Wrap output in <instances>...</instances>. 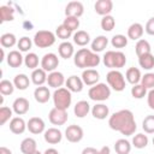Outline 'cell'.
Instances as JSON below:
<instances>
[{
    "label": "cell",
    "instance_id": "cell-28",
    "mask_svg": "<svg viewBox=\"0 0 154 154\" xmlns=\"http://www.w3.org/2000/svg\"><path fill=\"white\" fill-rule=\"evenodd\" d=\"M90 111H91L90 105H89V102L85 101V100L78 101V102L75 105V107H73V113H75V116H76L77 118H84Z\"/></svg>",
    "mask_w": 154,
    "mask_h": 154
},
{
    "label": "cell",
    "instance_id": "cell-8",
    "mask_svg": "<svg viewBox=\"0 0 154 154\" xmlns=\"http://www.w3.org/2000/svg\"><path fill=\"white\" fill-rule=\"evenodd\" d=\"M41 69H43L46 72H53L57 71V67L59 66V58L55 53H46L41 58Z\"/></svg>",
    "mask_w": 154,
    "mask_h": 154
},
{
    "label": "cell",
    "instance_id": "cell-26",
    "mask_svg": "<svg viewBox=\"0 0 154 154\" xmlns=\"http://www.w3.org/2000/svg\"><path fill=\"white\" fill-rule=\"evenodd\" d=\"M108 45V38L103 35H99L96 36L91 43H90V49L94 52V53H100L102 51H105V48L107 47Z\"/></svg>",
    "mask_w": 154,
    "mask_h": 154
},
{
    "label": "cell",
    "instance_id": "cell-16",
    "mask_svg": "<svg viewBox=\"0 0 154 154\" xmlns=\"http://www.w3.org/2000/svg\"><path fill=\"white\" fill-rule=\"evenodd\" d=\"M94 10L97 14L105 17L111 14L112 10H113V2L112 0H97L94 4Z\"/></svg>",
    "mask_w": 154,
    "mask_h": 154
},
{
    "label": "cell",
    "instance_id": "cell-48",
    "mask_svg": "<svg viewBox=\"0 0 154 154\" xmlns=\"http://www.w3.org/2000/svg\"><path fill=\"white\" fill-rule=\"evenodd\" d=\"M63 24L73 32L75 30H77L79 28V18H76V17H65Z\"/></svg>",
    "mask_w": 154,
    "mask_h": 154
},
{
    "label": "cell",
    "instance_id": "cell-38",
    "mask_svg": "<svg viewBox=\"0 0 154 154\" xmlns=\"http://www.w3.org/2000/svg\"><path fill=\"white\" fill-rule=\"evenodd\" d=\"M138 64L143 70H152L154 67V55L152 53L138 57Z\"/></svg>",
    "mask_w": 154,
    "mask_h": 154
},
{
    "label": "cell",
    "instance_id": "cell-23",
    "mask_svg": "<svg viewBox=\"0 0 154 154\" xmlns=\"http://www.w3.org/2000/svg\"><path fill=\"white\" fill-rule=\"evenodd\" d=\"M143 32H144V28L141 23H132L128 28V38L138 41L143 36Z\"/></svg>",
    "mask_w": 154,
    "mask_h": 154
},
{
    "label": "cell",
    "instance_id": "cell-18",
    "mask_svg": "<svg viewBox=\"0 0 154 154\" xmlns=\"http://www.w3.org/2000/svg\"><path fill=\"white\" fill-rule=\"evenodd\" d=\"M65 85L66 88L71 91V93H81L83 90V81L81 77L76 76V75H72L70 77H67L66 82H65Z\"/></svg>",
    "mask_w": 154,
    "mask_h": 154
},
{
    "label": "cell",
    "instance_id": "cell-47",
    "mask_svg": "<svg viewBox=\"0 0 154 154\" xmlns=\"http://www.w3.org/2000/svg\"><path fill=\"white\" fill-rule=\"evenodd\" d=\"M141 84L146 89H154V72H147L141 78Z\"/></svg>",
    "mask_w": 154,
    "mask_h": 154
},
{
    "label": "cell",
    "instance_id": "cell-30",
    "mask_svg": "<svg viewBox=\"0 0 154 154\" xmlns=\"http://www.w3.org/2000/svg\"><path fill=\"white\" fill-rule=\"evenodd\" d=\"M72 37H73V42L79 47H84L90 42V35L85 30H77Z\"/></svg>",
    "mask_w": 154,
    "mask_h": 154
},
{
    "label": "cell",
    "instance_id": "cell-25",
    "mask_svg": "<svg viewBox=\"0 0 154 154\" xmlns=\"http://www.w3.org/2000/svg\"><path fill=\"white\" fill-rule=\"evenodd\" d=\"M141 78H142V73H141V70L137 69V67H129L125 72V79L128 83L135 85V84H138L141 83Z\"/></svg>",
    "mask_w": 154,
    "mask_h": 154
},
{
    "label": "cell",
    "instance_id": "cell-44",
    "mask_svg": "<svg viewBox=\"0 0 154 154\" xmlns=\"http://www.w3.org/2000/svg\"><path fill=\"white\" fill-rule=\"evenodd\" d=\"M32 43L34 42L31 41V38H29L28 36H23V37H20L18 40V43H17L18 51L19 52H28L29 53V51L32 47Z\"/></svg>",
    "mask_w": 154,
    "mask_h": 154
},
{
    "label": "cell",
    "instance_id": "cell-15",
    "mask_svg": "<svg viewBox=\"0 0 154 154\" xmlns=\"http://www.w3.org/2000/svg\"><path fill=\"white\" fill-rule=\"evenodd\" d=\"M65 82H66V79L60 71H53V72L48 73V77H47L48 87L54 88V89H59L65 84Z\"/></svg>",
    "mask_w": 154,
    "mask_h": 154
},
{
    "label": "cell",
    "instance_id": "cell-45",
    "mask_svg": "<svg viewBox=\"0 0 154 154\" xmlns=\"http://www.w3.org/2000/svg\"><path fill=\"white\" fill-rule=\"evenodd\" d=\"M12 114H13V109L7 107V106H2L0 107V125H5L8 120L12 119Z\"/></svg>",
    "mask_w": 154,
    "mask_h": 154
},
{
    "label": "cell",
    "instance_id": "cell-31",
    "mask_svg": "<svg viewBox=\"0 0 154 154\" xmlns=\"http://www.w3.org/2000/svg\"><path fill=\"white\" fill-rule=\"evenodd\" d=\"M132 144L125 140V138H119L114 143V150L117 154H130Z\"/></svg>",
    "mask_w": 154,
    "mask_h": 154
},
{
    "label": "cell",
    "instance_id": "cell-55",
    "mask_svg": "<svg viewBox=\"0 0 154 154\" xmlns=\"http://www.w3.org/2000/svg\"><path fill=\"white\" fill-rule=\"evenodd\" d=\"M23 25H24L25 30H31V28H32V24H31L30 22H28V20H26V22H24V24H23Z\"/></svg>",
    "mask_w": 154,
    "mask_h": 154
},
{
    "label": "cell",
    "instance_id": "cell-51",
    "mask_svg": "<svg viewBox=\"0 0 154 154\" xmlns=\"http://www.w3.org/2000/svg\"><path fill=\"white\" fill-rule=\"evenodd\" d=\"M81 154H99V150L95 149L94 147H85Z\"/></svg>",
    "mask_w": 154,
    "mask_h": 154
},
{
    "label": "cell",
    "instance_id": "cell-6",
    "mask_svg": "<svg viewBox=\"0 0 154 154\" xmlns=\"http://www.w3.org/2000/svg\"><path fill=\"white\" fill-rule=\"evenodd\" d=\"M55 40L57 36L54 32L49 30H38L37 32H35L32 42L38 48H48L55 43Z\"/></svg>",
    "mask_w": 154,
    "mask_h": 154
},
{
    "label": "cell",
    "instance_id": "cell-21",
    "mask_svg": "<svg viewBox=\"0 0 154 154\" xmlns=\"http://www.w3.org/2000/svg\"><path fill=\"white\" fill-rule=\"evenodd\" d=\"M6 61H7L8 66H11L13 69H17V67H20L22 64H24V57L22 55V53L19 51L14 49V51H11L7 54Z\"/></svg>",
    "mask_w": 154,
    "mask_h": 154
},
{
    "label": "cell",
    "instance_id": "cell-17",
    "mask_svg": "<svg viewBox=\"0 0 154 154\" xmlns=\"http://www.w3.org/2000/svg\"><path fill=\"white\" fill-rule=\"evenodd\" d=\"M30 108V103H29V100L20 96V97H17L13 103H12V109L13 112L17 114V116H23L25 113H28Z\"/></svg>",
    "mask_w": 154,
    "mask_h": 154
},
{
    "label": "cell",
    "instance_id": "cell-12",
    "mask_svg": "<svg viewBox=\"0 0 154 154\" xmlns=\"http://www.w3.org/2000/svg\"><path fill=\"white\" fill-rule=\"evenodd\" d=\"M84 13V6L81 1H70L65 7L66 17H76L79 18Z\"/></svg>",
    "mask_w": 154,
    "mask_h": 154
},
{
    "label": "cell",
    "instance_id": "cell-3",
    "mask_svg": "<svg viewBox=\"0 0 154 154\" xmlns=\"http://www.w3.org/2000/svg\"><path fill=\"white\" fill-rule=\"evenodd\" d=\"M103 65L111 70H119L126 64V55L120 51H107L102 57Z\"/></svg>",
    "mask_w": 154,
    "mask_h": 154
},
{
    "label": "cell",
    "instance_id": "cell-40",
    "mask_svg": "<svg viewBox=\"0 0 154 154\" xmlns=\"http://www.w3.org/2000/svg\"><path fill=\"white\" fill-rule=\"evenodd\" d=\"M55 36H57L58 38L63 40V41H69V38H70L71 36H73V35H72V31H71L70 29H67L64 24H60V25H58L57 29H55Z\"/></svg>",
    "mask_w": 154,
    "mask_h": 154
},
{
    "label": "cell",
    "instance_id": "cell-29",
    "mask_svg": "<svg viewBox=\"0 0 154 154\" xmlns=\"http://www.w3.org/2000/svg\"><path fill=\"white\" fill-rule=\"evenodd\" d=\"M37 150V143L32 137H26L20 142V152L23 154H32Z\"/></svg>",
    "mask_w": 154,
    "mask_h": 154
},
{
    "label": "cell",
    "instance_id": "cell-13",
    "mask_svg": "<svg viewBox=\"0 0 154 154\" xmlns=\"http://www.w3.org/2000/svg\"><path fill=\"white\" fill-rule=\"evenodd\" d=\"M81 78H82V81H83V83L85 85L93 87V85H95V84L99 83V81H100V73L95 69H87V70H83Z\"/></svg>",
    "mask_w": 154,
    "mask_h": 154
},
{
    "label": "cell",
    "instance_id": "cell-49",
    "mask_svg": "<svg viewBox=\"0 0 154 154\" xmlns=\"http://www.w3.org/2000/svg\"><path fill=\"white\" fill-rule=\"evenodd\" d=\"M144 31L148 34V35H154V17H150L147 23H146V26H144Z\"/></svg>",
    "mask_w": 154,
    "mask_h": 154
},
{
    "label": "cell",
    "instance_id": "cell-14",
    "mask_svg": "<svg viewBox=\"0 0 154 154\" xmlns=\"http://www.w3.org/2000/svg\"><path fill=\"white\" fill-rule=\"evenodd\" d=\"M43 138L49 144H58L63 140V132L58 128H49L43 132Z\"/></svg>",
    "mask_w": 154,
    "mask_h": 154
},
{
    "label": "cell",
    "instance_id": "cell-52",
    "mask_svg": "<svg viewBox=\"0 0 154 154\" xmlns=\"http://www.w3.org/2000/svg\"><path fill=\"white\" fill-rule=\"evenodd\" d=\"M99 154H111V148L108 146H103L100 150H99Z\"/></svg>",
    "mask_w": 154,
    "mask_h": 154
},
{
    "label": "cell",
    "instance_id": "cell-9",
    "mask_svg": "<svg viewBox=\"0 0 154 154\" xmlns=\"http://www.w3.org/2000/svg\"><path fill=\"white\" fill-rule=\"evenodd\" d=\"M48 119H49V122L53 125L60 126V125H64L67 122L69 114H67V111L66 109H60V108L53 107L49 111V113H48Z\"/></svg>",
    "mask_w": 154,
    "mask_h": 154
},
{
    "label": "cell",
    "instance_id": "cell-35",
    "mask_svg": "<svg viewBox=\"0 0 154 154\" xmlns=\"http://www.w3.org/2000/svg\"><path fill=\"white\" fill-rule=\"evenodd\" d=\"M13 84L18 90H25L30 84V79L25 73H19V75L14 76Z\"/></svg>",
    "mask_w": 154,
    "mask_h": 154
},
{
    "label": "cell",
    "instance_id": "cell-41",
    "mask_svg": "<svg viewBox=\"0 0 154 154\" xmlns=\"http://www.w3.org/2000/svg\"><path fill=\"white\" fill-rule=\"evenodd\" d=\"M14 88L16 87H14L13 82H11L8 79H2L0 82V93H1L2 96H7V95L13 94Z\"/></svg>",
    "mask_w": 154,
    "mask_h": 154
},
{
    "label": "cell",
    "instance_id": "cell-46",
    "mask_svg": "<svg viewBox=\"0 0 154 154\" xmlns=\"http://www.w3.org/2000/svg\"><path fill=\"white\" fill-rule=\"evenodd\" d=\"M142 129L146 134H154V116L149 114L142 120Z\"/></svg>",
    "mask_w": 154,
    "mask_h": 154
},
{
    "label": "cell",
    "instance_id": "cell-5",
    "mask_svg": "<svg viewBox=\"0 0 154 154\" xmlns=\"http://www.w3.org/2000/svg\"><path fill=\"white\" fill-rule=\"evenodd\" d=\"M88 96L95 102H103L111 96V88L106 83H97L89 88Z\"/></svg>",
    "mask_w": 154,
    "mask_h": 154
},
{
    "label": "cell",
    "instance_id": "cell-36",
    "mask_svg": "<svg viewBox=\"0 0 154 154\" xmlns=\"http://www.w3.org/2000/svg\"><path fill=\"white\" fill-rule=\"evenodd\" d=\"M148 143H149L148 136L144 135V134H142V132L136 134V135L132 137V141H131V144H132L135 148H137V149H143V148H146V147L148 146Z\"/></svg>",
    "mask_w": 154,
    "mask_h": 154
},
{
    "label": "cell",
    "instance_id": "cell-43",
    "mask_svg": "<svg viewBox=\"0 0 154 154\" xmlns=\"http://www.w3.org/2000/svg\"><path fill=\"white\" fill-rule=\"evenodd\" d=\"M130 91H131V96L134 99H138L140 100V99H143L144 96H147V89L141 83L132 85Z\"/></svg>",
    "mask_w": 154,
    "mask_h": 154
},
{
    "label": "cell",
    "instance_id": "cell-58",
    "mask_svg": "<svg viewBox=\"0 0 154 154\" xmlns=\"http://www.w3.org/2000/svg\"><path fill=\"white\" fill-rule=\"evenodd\" d=\"M152 142H153V146H154V137H153V140H152Z\"/></svg>",
    "mask_w": 154,
    "mask_h": 154
},
{
    "label": "cell",
    "instance_id": "cell-10",
    "mask_svg": "<svg viewBox=\"0 0 154 154\" xmlns=\"http://www.w3.org/2000/svg\"><path fill=\"white\" fill-rule=\"evenodd\" d=\"M83 136H84V131L79 125L72 124V125H69L65 130V137L71 143H77L82 141Z\"/></svg>",
    "mask_w": 154,
    "mask_h": 154
},
{
    "label": "cell",
    "instance_id": "cell-56",
    "mask_svg": "<svg viewBox=\"0 0 154 154\" xmlns=\"http://www.w3.org/2000/svg\"><path fill=\"white\" fill-rule=\"evenodd\" d=\"M0 51H1V58H0V61H2V60L5 59V52H4V48H1Z\"/></svg>",
    "mask_w": 154,
    "mask_h": 154
},
{
    "label": "cell",
    "instance_id": "cell-7",
    "mask_svg": "<svg viewBox=\"0 0 154 154\" xmlns=\"http://www.w3.org/2000/svg\"><path fill=\"white\" fill-rule=\"evenodd\" d=\"M106 81L114 91H123L125 89V77L119 70H109L106 75Z\"/></svg>",
    "mask_w": 154,
    "mask_h": 154
},
{
    "label": "cell",
    "instance_id": "cell-53",
    "mask_svg": "<svg viewBox=\"0 0 154 154\" xmlns=\"http://www.w3.org/2000/svg\"><path fill=\"white\" fill-rule=\"evenodd\" d=\"M43 154H60L55 148H47L45 152H43Z\"/></svg>",
    "mask_w": 154,
    "mask_h": 154
},
{
    "label": "cell",
    "instance_id": "cell-54",
    "mask_svg": "<svg viewBox=\"0 0 154 154\" xmlns=\"http://www.w3.org/2000/svg\"><path fill=\"white\" fill-rule=\"evenodd\" d=\"M0 154H12V152L6 147H0Z\"/></svg>",
    "mask_w": 154,
    "mask_h": 154
},
{
    "label": "cell",
    "instance_id": "cell-22",
    "mask_svg": "<svg viewBox=\"0 0 154 154\" xmlns=\"http://www.w3.org/2000/svg\"><path fill=\"white\" fill-rule=\"evenodd\" d=\"M58 53L59 57L63 59H70L75 55V48L73 45L69 41H63L59 46H58Z\"/></svg>",
    "mask_w": 154,
    "mask_h": 154
},
{
    "label": "cell",
    "instance_id": "cell-11",
    "mask_svg": "<svg viewBox=\"0 0 154 154\" xmlns=\"http://www.w3.org/2000/svg\"><path fill=\"white\" fill-rule=\"evenodd\" d=\"M26 128H28L29 132H31L34 135H38V134H42L46 131L45 120L40 117H31L26 122Z\"/></svg>",
    "mask_w": 154,
    "mask_h": 154
},
{
    "label": "cell",
    "instance_id": "cell-50",
    "mask_svg": "<svg viewBox=\"0 0 154 154\" xmlns=\"http://www.w3.org/2000/svg\"><path fill=\"white\" fill-rule=\"evenodd\" d=\"M147 103L150 109H154V89H150L147 93Z\"/></svg>",
    "mask_w": 154,
    "mask_h": 154
},
{
    "label": "cell",
    "instance_id": "cell-42",
    "mask_svg": "<svg viewBox=\"0 0 154 154\" xmlns=\"http://www.w3.org/2000/svg\"><path fill=\"white\" fill-rule=\"evenodd\" d=\"M128 36L122 35V34H117L111 38V45L114 48H124L128 45Z\"/></svg>",
    "mask_w": 154,
    "mask_h": 154
},
{
    "label": "cell",
    "instance_id": "cell-1",
    "mask_svg": "<svg viewBox=\"0 0 154 154\" xmlns=\"http://www.w3.org/2000/svg\"><path fill=\"white\" fill-rule=\"evenodd\" d=\"M108 125L112 130L119 131L124 136L134 135L137 129L134 113L130 109H120L114 112L108 118Z\"/></svg>",
    "mask_w": 154,
    "mask_h": 154
},
{
    "label": "cell",
    "instance_id": "cell-39",
    "mask_svg": "<svg viewBox=\"0 0 154 154\" xmlns=\"http://www.w3.org/2000/svg\"><path fill=\"white\" fill-rule=\"evenodd\" d=\"M100 25H101V29L103 31H112L116 26V19L113 16L108 14V16H105L101 18V22H100Z\"/></svg>",
    "mask_w": 154,
    "mask_h": 154
},
{
    "label": "cell",
    "instance_id": "cell-37",
    "mask_svg": "<svg viewBox=\"0 0 154 154\" xmlns=\"http://www.w3.org/2000/svg\"><path fill=\"white\" fill-rule=\"evenodd\" d=\"M38 63H41V61L38 60V57H37V54H36V53L29 52V53L24 57V65H25L28 69H31L32 71L37 69Z\"/></svg>",
    "mask_w": 154,
    "mask_h": 154
},
{
    "label": "cell",
    "instance_id": "cell-4",
    "mask_svg": "<svg viewBox=\"0 0 154 154\" xmlns=\"http://www.w3.org/2000/svg\"><path fill=\"white\" fill-rule=\"evenodd\" d=\"M52 99H53L54 107L60 108V109H66V111L71 106V102H72L71 91L67 88H64V87H61L59 89H55L53 95H52Z\"/></svg>",
    "mask_w": 154,
    "mask_h": 154
},
{
    "label": "cell",
    "instance_id": "cell-20",
    "mask_svg": "<svg viewBox=\"0 0 154 154\" xmlns=\"http://www.w3.org/2000/svg\"><path fill=\"white\" fill-rule=\"evenodd\" d=\"M90 112H91V116L95 119H99V120H103V119H106L109 116V108H108V106H106L102 102H99V103L94 105L91 107V111Z\"/></svg>",
    "mask_w": 154,
    "mask_h": 154
},
{
    "label": "cell",
    "instance_id": "cell-34",
    "mask_svg": "<svg viewBox=\"0 0 154 154\" xmlns=\"http://www.w3.org/2000/svg\"><path fill=\"white\" fill-rule=\"evenodd\" d=\"M152 47H150V43L144 40V38H141L136 42V46H135V52L137 54V57H142L144 54H149L152 53Z\"/></svg>",
    "mask_w": 154,
    "mask_h": 154
},
{
    "label": "cell",
    "instance_id": "cell-57",
    "mask_svg": "<svg viewBox=\"0 0 154 154\" xmlns=\"http://www.w3.org/2000/svg\"><path fill=\"white\" fill-rule=\"evenodd\" d=\"M32 154H43V153H41V152H38V150H36V152H34Z\"/></svg>",
    "mask_w": 154,
    "mask_h": 154
},
{
    "label": "cell",
    "instance_id": "cell-32",
    "mask_svg": "<svg viewBox=\"0 0 154 154\" xmlns=\"http://www.w3.org/2000/svg\"><path fill=\"white\" fill-rule=\"evenodd\" d=\"M0 17L1 22H12L14 19V8L11 6V4L0 6Z\"/></svg>",
    "mask_w": 154,
    "mask_h": 154
},
{
    "label": "cell",
    "instance_id": "cell-24",
    "mask_svg": "<svg viewBox=\"0 0 154 154\" xmlns=\"http://www.w3.org/2000/svg\"><path fill=\"white\" fill-rule=\"evenodd\" d=\"M34 99L38 103H46V102H48V100L51 99V91H49V89L47 87H45V85L36 87L35 90H34Z\"/></svg>",
    "mask_w": 154,
    "mask_h": 154
},
{
    "label": "cell",
    "instance_id": "cell-19",
    "mask_svg": "<svg viewBox=\"0 0 154 154\" xmlns=\"http://www.w3.org/2000/svg\"><path fill=\"white\" fill-rule=\"evenodd\" d=\"M10 131L13 132L14 135H20L23 134L28 128H26V123L22 117H13L10 120Z\"/></svg>",
    "mask_w": 154,
    "mask_h": 154
},
{
    "label": "cell",
    "instance_id": "cell-27",
    "mask_svg": "<svg viewBox=\"0 0 154 154\" xmlns=\"http://www.w3.org/2000/svg\"><path fill=\"white\" fill-rule=\"evenodd\" d=\"M47 72L43 70V69H41V67H37L36 70H34L32 72H31V76H30V79H31V82L35 84V85H37V87H41V85H43L46 82H47Z\"/></svg>",
    "mask_w": 154,
    "mask_h": 154
},
{
    "label": "cell",
    "instance_id": "cell-2",
    "mask_svg": "<svg viewBox=\"0 0 154 154\" xmlns=\"http://www.w3.org/2000/svg\"><path fill=\"white\" fill-rule=\"evenodd\" d=\"M101 63V58L97 53H94L91 49L81 48L73 55V64L79 69H93Z\"/></svg>",
    "mask_w": 154,
    "mask_h": 154
},
{
    "label": "cell",
    "instance_id": "cell-33",
    "mask_svg": "<svg viewBox=\"0 0 154 154\" xmlns=\"http://www.w3.org/2000/svg\"><path fill=\"white\" fill-rule=\"evenodd\" d=\"M17 43H18L17 37L12 32H5L0 36V45L2 48H12Z\"/></svg>",
    "mask_w": 154,
    "mask_h": 154
}]
</instances>
